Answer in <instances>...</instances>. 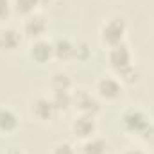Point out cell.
I'll return each instance as SVG.
<instances>
[{"label":"cell","mask_w":154,"mask_h":154,"mask_svg":"<svg viewBox=\"0 0 154 154\" xmlns=\"http://www.w3.org/2000/svg\"><path fill=\"white\" fill-rule=\"evenodd\" d=\"M120 124H122V129L129 134H136L140 136L151 124V118L149 115L140 109V108H129L125 109L122 116H120Z\"/></svg>","instance_id":"1"},{"label":"cell","mask_w":154,"mask_h":154,"mask_svg":"<svg viewBox=\"0 0 154 154\" xmlns=\"http://www.w3.org/2000/svg\"><path fill=\"white\" fill-rule=\"evenodd\" d=\"M125 32H127V23L124 18L120 16H113L109 18L108 22H104L100 25V41L108 47H115L118 43H124L125 38Z\"/></svg>","instance_id":"2"},{"label":"cell","mask_w":154,"mask_h":154,"mask_svg":"<svg viewBox=\"0 0 154 154\" xmlns=\"http://www.w3.org/2000/svg\"><path fill=\"white\" fill-rule=\"evenodd\" d=\"M97 97L102 100H118L124 95V84L115 75H102L95 84Z\"/></svg>","instance_id":"3"},{"label":"cell","mask_w":154,"mask_h":154,"mask_svg":"<svg viewBox=\"0 0 154 154\" xmlns=\"http://www.w3.org/2000/svg\"><path fill=\"white\" fill-rule=\"evenodd\" d=\"M74 97V108L79 111V115H97L100 111V100L97 95L90 93L88 90H75L72 91Z\"/></svg>","instance_id":"4"},{"label":"cell","mask_w":154,"mask_h":154,"mask_svg":"<svg viewBox=\"0 0 154 154\" xmlns=\"http://www.w3.org/2000/svg\"><path fill=\"white\" fill-rule=\"evenodd\" d=\"M31 113L39 122H52L59 115V111L50 97H36L31 102Z\"/></svg>","instance_id":"5"},{"label":"cell","mask_w":154,"mask_h":154,"mask_svg":"<svg viewBox=\"0 0 154 154\" xmlns=\"http://www.w3.org/2000/svg\"><path fill=\"white\" fill-rule=\"evenodd\" d=\"M72 134L79 138V140H88L91 136H95L97 133V120L93 115H77L74 120H72Z\"/></svg>","instance_id":"6"},{"label":"cell","mask_w":154,"mask_h":154,"mask_svg":"<svg viewBox=\"0 0 154 154\" xmlns=\"http://www.w3.org/2000/svg\"><path fill=\"white\" fill-rule=\"evenodd\" d=\"M108 61H109V66H111L115 72L120 70V68H124V66L133 65V52H131L129 45L124 41V43H118L115 47H109Z\"/></svg>","instance_id":"7"},{"label":"cell","mask_w":154,"mask_h":154,"mask_svg":"<svg viewBox=\"0 0 154 154\" xmlns=\"http://www.w3.org/2000/svg\"><path fill=\"white\" fill-rule=\"evenodd\" d=\"M48 22L45 18V14L41 13H32L29 16H25L23 20V34L31 39H39L43 38V34L47 32Z\"/></svg>","instance_id":"8"},{"label":"cell","mask_w":154,"mask_h":154,"mask_svg":"<svg viewBox=\"0 0 154 154\" xmlns=\"http://www.w3.org/2000/svg\"><path fill=\"white\" fill-rule=\"evenodd\" d=\"M29 57L34 61V63H47L54 57V47H52V41L45 38L39 39H32L31 45H29Z\"/></svg>","instance_id":"9"},{"label":"cell","mask_w":154,"mask_h":154,"mask_svg":"<svg viewBox=\"0 0 154 154\" xmlns=\"http://www.w3.org/2000/svg\"><path fill=\"white\" fill-rule=\"evenodd\" d=\"M23 32H20L18 29L14 27H4L0 29V52H5V54H13L20 48L22 45V36Z\"/></svg>","instance_id":"10"},{"label":"cell","mask_w":154,"mask_h":154,"mask_svg":"<svg viewBox=\"0 0 154 154\" xmlns=\"http://www.w3.org/2000/svg\"><path fill=\"white\" fill-rule=\"evenodd\" d=\"M52 47H54V57L59 61H70L75 56V43L68 38L54 39Z\"/></svg>","instance_id":"11"},{"label":"cell","mask_w":154,"mask_h":154,"mask_svg":"<svg viewBox=\"0 0 154 154\" xmlns=\"http://www.w3.org/2000/svg\"><path fill=\"white\" fill-rule=\"evenodd\" d=\"M20 127V116L16 115L11 108L0 106V133L11 134Z\"/></svg>","instance_id":"12"},{"label":"cell","mask_w":154,"mask_h":154,"mask_svg":"<svg viewBox=\"0 0 154 154\" xmlns=\"http://www.w3.org/2000/svg\"><path fill=\"white\" fill-rule=\"evenodd\" d=\"M106 151H108L106 140L99 136H91L81 143V147L77 149V154H106Z\"/></svg>","instance_id":"13"},{"label":"cell","mask_w":154,"mask_h":154,"mask_svg":"<svg viewBox=\"0 0 154 154\" xmlns=\"http://www.w3.org/2000/svg\"><path fill=\"white\" fill-rule=\"evenodd\" d=\"M50 0H14L13 2V11L22 14V16H29L32 13H36V7L48 4Z\"/></svg>","instance_id":"14"},{"label":"cell","mask_w":154,"mask_h":154,"mask_svg":"<svg viewBox=\"0 0 154 154\" xmlns=\"http://www.w3.org/2000/svg\"><path fill=\"white\" fill-rule=\"evenodd\" d=\"M52 91H72V77L66 72H54L50 77Z\"/></svg>","instance_id":"15"},{"label":"cell","mask_w":154,"mask_h":154,"mask_svg":"<svg viewBox=\"0 0 154 154\" xmlns=\"http://www.w3.org/2000/svg\"><path fill=\"white\" fill-rule=\"evenodd\" d=\"M52 102L56 104L57 111L59 113H65L68 111L70 108H74V97H72V91H52Z\"/></svg>","instance_id":"16"},{"label":"cell","mask_w":154,"mask_h":154,"mask_svg":"<svg viewBox=\"0 0 154 154\" xmlns=\"http://www.w3.org/2000/svg\"><path fill=\"white\" fill-rule=\"evenodd\" d=\"M116 77H118V81H120L122 84H134V82H138V79H140V72H138V68H136L134 63H133V65H129V66H124V68L116 70Z\"/></svg>","instance_id":"17"},{"label":"cell","mask_w":154,"mask_h":154,"mask_svg":"<svg viewBox=\"0 0 154 154\" xmlns=\"http://www.w3.org/2000/svg\"><path fill=\"white\" fill-rule=\"evenodd\" d=\"M52 154H77V149L70 142H59V143L54 145Z\"/></svg>","instance_id":"18"},{"label":"cell","mask_w":154,"mask_h":154,"mask_svg":"<svg viewBox=\"0 0 154 154\" xmlns=\"http://www.w3.org/2000/svg\"><path fill=\"white\" fill-rule=\"evenodd\" d=\"M90 47L84 43V41H79L75 43V56H74V59H79V61H86L88 57H90Z\"/></svg>","instance_id":"19"},{"label":"cell","mask_w":154,"mask_h":154,"mask_svg":"<svg viewBox=\"0 0 154 154\" xmlns=\"http://www.w3.org/2000/svg\"><path fill=\"white\" fill-rule=\"evenodd\" d=\"M140 140H142L145 145L154 147V124H152V122H151V124H149V127L140 134Z\"/></svg>","instance_id":"20"},{"label":"cell","mask_w":154,"mask_h":154,"mask_svg":"<svg viewBox=\"0 0 154 154\" xmlns=\"http://www.w3.org/2000/svg\"><path fill=\"white\" fill-rule=\"evenodd\" d=\"M13 13V2L11 0H0V22L7 20Z\"/></svg>","instance_id":"21"},{"label":"cell","mask_w":154,"mask_h":154,"mask_svg":"<svg viewBox=\"0 0 154 154\" xmlns=\"http://www.w3.org/2000/svg\"><path fill=\"white\" fill-rule=\"evenodd\" d=\"M122 154H147L143 149H140V147H133V149H125Z\"/></svg>","instance_id":"22"},{"label":"cell","mask_w":154,"mask_h":154,"mask_svg":"<svg viewBox=\"0 0 154 154\" xmlns=\"http://www.w3.org/2000/svg\"><path fill=\"white\" fill-rule=\"evenodd\" d=\"M7 154H25V152H23V151H20V149H11Z\"/></svg>","instance_id":"23"}]
</instances>
